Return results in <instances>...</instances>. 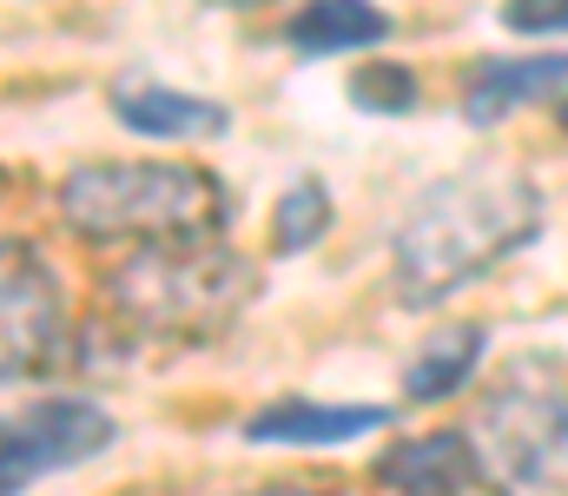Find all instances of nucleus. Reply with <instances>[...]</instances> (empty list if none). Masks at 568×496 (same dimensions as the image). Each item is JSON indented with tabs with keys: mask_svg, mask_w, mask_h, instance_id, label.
<instances>
[{
	"mask_svg": "<svg viewBox=\"0 0 568 496\" xmlns=\"http://www.w3.org/2000/svg\"><path fill=\"white\" fill-rule=\"evenodd\" d=\"M542 232V192L516 165H469L410 199L397 225V292L436 305Z\"/></svg>",
	"mask_w": 568,
	"mask_h": 496,
	"instance_id": "obj_1",
	"label": "nucleus"
},
{
	"mask_svg": "<svg viewBox=\"0 0 568 496\" xmlns=\"http://www.w3.org/2000/svg\"><path fill=\"white\" fill-rule=\"evenodd\" d=\"M60 212L80 239H145V245H192L219 239L232 192L199 165L113 160L80 165L60 185Z\"/></svg>",
	"mask_w": 568,
	"mask_h": 496,
	"instance_id": "obj_2",
	"label": "nucleus"
},
{
	"mask_svg": "<svg viewBox=\"0 0 568 496\" xmlns=\"http://www.w3.org/2000/svg\"><path fill=\"white\" fill-rule=\"evenodd\" d=\"M469 451L496 496H568V377H549L523 357L483 397Z\"/></svg>",
	"mask_w": 568,
	"mask_h": 496,
	"instance_id": "obj_3",
	"label": "nucleus"
},
{
	"mask_svg": "<svg viewBox=\"0 0 568 496\" xmlns=\"http://www.w3.org/2000/svg\"><path fill=\"white\" fill-rule=\"evenodd\" d=\"M252 298V265L219 239L145 245L113 272V305L145 331H212Z\"/></svg>",
	"mask_w": 568,
	"mask_h": 496,
	"instance_id": "obj_4",
	"label": "nucleus"
},
{
	"mask_svg": "<svg viewBox=\"0 0 568 496\" xmlns=\"http://www.w3.org/2000/svg\"><path fill=\"white\" fill-rule=\"evenodd\" d=\"M73 351L67 298L27 239H0V384L53 377Z\"/></svg>",
	"mask_w": 568,
	"mask_h": 496,
	"instance_id": "obj_5",
	"label": "nucleus"
},
{
	"mask_svg": "<svg viewBox=\"0 0 568 496\" xmlns=\"http://www.w3.org/2000/svg\"><path fill=\"white\" fill-rule=\"evenodd\" d=\"M113 417L87 397H47L27 404L20 417H0V496H20L33 477L87 464L93 451L113 444Z\"/></svg>",
	"mask_w": 568,
	"mask_h": 496,
	"instance_id": "obj_6",
	"label": "nucleus"
},
{
	"mask_svg": "<svg viewBox=\"0 0 568 496\" xmlns=\"http://www.w3.org/2000/svg\"><path fill=\"white\" fill-rule=\"evenodd\" d=\"M113 113L120 126H133L145 140H219L232 126V113L219 100H199V93H179V87H159L145 73H126L113 87Z\"/></svg>",
	"mask_w": 568,
	"mask_h": 496,
	"instance_id": "obj_7",
	"label": "nucleus"
},
{
	"mask_svg": "<svg viewBox=\"0 0 568 496\" xmlns=\"http://www.w3.org/2000/svg\"><path fill=\"white\" fill-rule=\"evenodd\" d=\"M568 87V53H529V60H483L463 87V120L469 126H496L503 113H516L523 100H549Z\"/></svg>",
	"mask_w": 568,
	"mask_h": 496,
	"instance_id": "obj_8",
	"label": "nucleus"
},
{
	"mask_svg": "<svg viewBox=\"0 0 568 496\" xmlns=\"http://www.w3.org/2000/svg\"><path fill=\"white\" fill-rule=\"evenodd\" d=\"M390 411L384 404H311V397H284V404H265L245 437L252 444H351L364 431H384Z\"/></svg>",
	"mask_w": 568,
	"mask_h": 496,
	"instance_id": "obj_9",
	"label": "nucleus"
},
{
	"mask_svg": "<svg viewBox=\"0 0 568 496\" xmlns=\"http://www.w3.org/2000/svg\"><path fill=\"white\" fill-rule=\"evenodd\" d=\"M377 477L397 496H463L483 470H476V451H469L463 431H429V437L397 444V451L377 464Z\"/></svg>",
	"mask_w": 568,
	"mask_h": 496,
	"instance_id": "obj_10",
	"label": "nucleus"
},
{
	"mask_svg": "<svg viewBox=\"0 0 568 496\" xmlns=\"http://www.w3.org/2000/svg\"><path fill=\"white\" fill-rule=\"evenodd\" d=\"M483 351H489V331H483V325H443V331H429V344L410 357V371H404V397L436 404V397L463 391V384L476 377Z\"/></svg>",
	"mask_w": 568,
	"mask_h": 496,
	"instance_id": "obj_11",
	"label": "nucleus"
},
{
	"mask_svg": "<svg viewBox=\"0 0 568 496\" xmlns=\"http://www.w3.org/2000/svg\"><path fill=\"white\" fill-rule=\"evenodd\" d=\"M390 33V20L364 0H317V7H297L291 20V47L304 53H351V47H377Z\"/></svg>",
	"mask_w": 568,
	"mask_h": 496,
	"instance_id": "obj_12",
	"label": "nucleus"
},
{
	"mask_svg": "<svg viewBox=\"0 0 568 496\" xmlns=\"http://www.w3.org/2000/svg\"><path fill=\"white\" fill-rule=\"evenodd\" d=\"M324 225H331V192H324L317 179H304V185H291L278 199L272 245H278V252H304L311 239H324Z\"/></svg>",
	"mask_w": 568,
	"mask_h": 496,
	"instance_id": "obj_13",
	"label": "nucleus"
},
{
	"mask_svg": "<svg viewBox=\"0 0 568 496\" xmlns=\"http://www.w3.org/2000/svg\"><path fill=\"white\" fill-rule=\"evenodd\" d=\"M351 100H357L364 113H410V107H417V80H410L404 67L377 60V67L351 73Z\"/></svg>",
	"mask_w": 568,
	"mask_h": 496,
	"instance_id": "obj_14",
	"label": "nucleus"
},
{
	"mask_svg": "<svg viewBox=\"0 0 568 496\" xmlns=\"http://www.w3.org/2000/svg\"><path fill=\"white\" fill-rule=\"evenodd\" d=\"M503 20L516 33H568V0H516Z\"/></svg>",
	"mask_w": 568,
	"mask_h": 496,
	"instance_id": "obj_15",
	"label": "nucleus"
},
{
	"mask_svg": "<svg viewBox=\"0 0 568 496\" xmlns=\"http://www.w3.org/2000/svg\"><path fill=\"white\" fill-rule=\"evenodd\" d=\"M258 496H324V490H258Z\"/></svg>",
	"mask_w": 568,
	"mask_h": 496,
	"instance_id": "obj_16",
	"label": "nucleus"
},
{
	"mask_svg": "<svg viewBox=\"0 0 568 496\" xmlns=\"http://www.w3.org/2000/svg\"><path fill=\"white\" fill-rule=\"evenodd\" d=\"M562 126H568V107H562Z\"/></svg>",
	"mask_w": 568,
	"mask_h": 496,
	"instance_id": "obj_17",
	"label": "nucleus"
}]
</instances>
